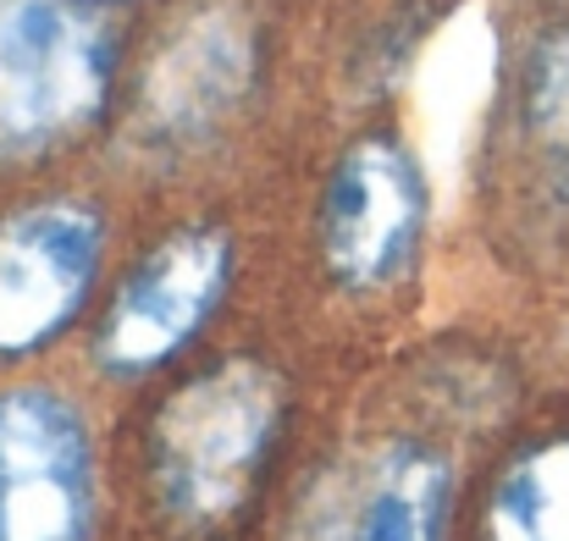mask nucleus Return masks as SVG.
<instances>
[{"label":"nucleus","instance_id":"f257e3e1","mask_svg":"<svg viewBox=\"0 0 569 541\" xmlns=\"http://www.w3.org/2000/svg\"><path fill=\"white\" fill-rule=\"evenodd\" d=\"M277 431V375L221 364L189 381L156 420V487L178 520L210 525L232 514Z\"/></svg>","mask_w":569,"mask_h":541},{"label":"nucleus","instance_id":"f03ea898","mask_svg":"<svg viewBox=\"0 0 569 541\" xmlns=\"http://www.w3.org/2000/svg\"><path fill=\"white\" fill-rule=\"evenodd\" d=\"M111 89V44L72 0H0V161L89 128Z\"/></svg>","mask_w":569,"mask_h":541},{"label":"nucleus","instance_id":"7ed1b4c3","mask_svg":"<svg viewBox=\"0 0 569 541\" xmlns=\"http://www.w3.org/2000/svg\"><path fill=\"white\" fill-rule=\"evenodd\" d=\"M94 453L56 392H0V541H89Z\"/></svg>","mask_w":569,"mask_h":541},{"label":"nucleus","instance_id":"20e7f679","mask_svg":"<svg viewBox=\"0 0 569 541\" xmlns=\"http://www.w3.org/2000/svg\"><path fill=\"white\" fill-rule=\"evenodd\" d=\"M100 266V216L89 204H33L0 227V354H28L61 332Z\"/></svg>","mask_w":569,"mask_h":541},{"label":"nucleus","instance_id":"39448f33","mask_svg":"<svg viewBox=\"0 0 569 541\" xmlns=\"http://www.w3.org/2000/svg\"><path fill=\"white\" fill-rule=\"evenodd\" d=\"M227 271H232V249L221 232L193 227V232L167 238L122 282L106 315V332H100V360L117 370H150L167 354H178L216 310Z\"/></svg>","mask_w":569,"mask_h":541},{"label":"nucleus","instance_id":"423d86ee","mask_svg":"<svg viewBox=\"0 0 569 541\" xmlns=\"http://www.w3.org/2000/svg\"><path fill=\"white\" fill-rule=\"evenodd\" d=\"M442 464L409 442H381L316 487L293 541H442Z\"/></svg>","mask_w":569,"mask_h":541},{"label":"nucleus","instance_id":"0eeeda50","mask_svg":"<svg viewBox=\"0 0 569 541\" xmlns=\"http://www.w3.org/2000/svg\"><path fill=\"white\" fill-rule=\"evenodd\" d=\"M420 204H426L420 178L398 144H387V139L355 144L332 178L327 216H321L332 271L355 288L398 277L415 249V232H420Z\"/></svg>","mask_w":569,"mask_h":541},{"label":"nucleus","instance_id":"6e6552de","mask_svg":"<svg viewBox=\"0 0 569 541\" xmlns=\"http://www.w3.org/2000/svg\"><path fill=\"white\" fill-rule=\"evenodd\" d=\"M249 72H254L249 28L232 11L193 17L161 50V61L150 67V83H144V111H150L156 133H167V139L210 133L249 89Z\"/></svg>","mask_w":569,"mask_h":541},{"label":"nucleus","instance_id":"1a4fd4ad","mask_svg":"<svg viewBox=\"0 0 569 541\" xmlns=\"http://www.w3.org/2000/svg\"><path fill=\"white\" fill-rule=\"evenodd\" d=\"M492 541H569V437L531 448L492 492Z\"/></svg>","mask_w":569,"mask_h":541},{"label":"nucleus","instance_id":"9d476101","mask_svg":"<svg viewBox=\"0 0 569 541\" xmlns=\"http://www.w3.org/2000/svg\"><path fill=\"white\" fill-rule=\"evenodd\" d=\"M526 133L548 182L569 199V28L548 33L526 67Z\"/></svg>","mask_w":569,"mask_h":541}]
</instances>
